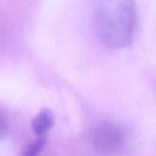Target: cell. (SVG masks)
<instances>
[{"label": "cell", "mask_w": 156, "mask_h": 156, "mask_svg": "<svg viewBox=\"0 0 156 156\" xmlns=\"http://www.w3.org/2000/svg\"><path fill=\"white\" fill-rule=\"evenodd\" d=\"M95 27L100 39L110 48L129 45L135 28L133 0H95Z\"/></svg>", "instance_id": "1"}, {"label": "cell", "mask_w": 156, "mask_h": 156, "mask_svg": "<svg viewBox=\"0 0 156 156\" xmlns=\"http://www.w3.org/2000/svg\"><path fill=\"white\" fill-rule=\"evenodd\" d=\"M90 140L95 150L102 155H116L124 149V132L111 122H100L94 126L90 133Z\"/></svg>", "instance_id": "2"}, {"label": "cell", "mask_w": 156, "mask_h": 156, "mask_svg": "<svg viewBox=\"0 0 156 156\" xmlns=\"http://www.w3.org/2000/svg\"><path fill=\"white\" fill-rule=\"evenodd\" d=\"M54 121H55V118H54V115L50 110H48V108L41 110L32 119L33 132L37 134V136L45 135L51 129V127L54 126Z\"/></svg>", "instance_id": "3"}, {"label": "cell", "mask_w": 156, "mask_h": 156, "mask_svg": "<svg viewBox=\"0 0 156 156\" xmlns=\"http://www.w3.org/2000/svg\"><path fill=\"white\" fill-rule=\"evenodd\" d=\"M45 143H46V136L45 135L38 136L35 140H33L30 144H28L23 149V151L20 156H38L40 154L41 149L44 147Z\"/></svg>", "instance_id": "4"}, {"label": "cell", "mask_w": 156, "mask_h": 156, "mask_svg": "<svg viewBox=\"0 0 156 156\" xmlns=\"http://www.w3.org/2000/svg\"><path fill=\"white\" fill-rule=\"evenodd\" d=\"M7 130H9V127H7L6 117H5L4 113L0 111V140L7 134Z\"/></svg>", "instance_id": "5"}]
</instances>
